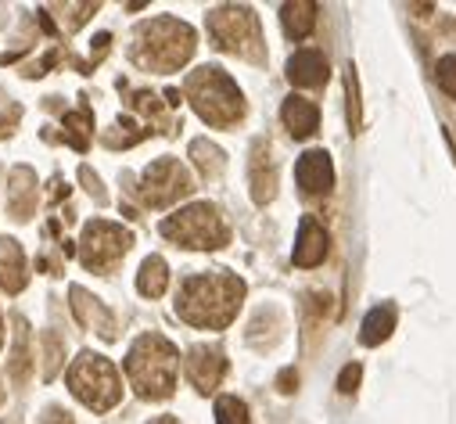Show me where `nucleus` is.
Returning <instances> with one entry per match:
<instances>
[{"label": "nucleus", "mask_w": 456, "mask_h": 424, "mask_svg": "<svg viewBox=\"0 0 456 424\" xmlns=\"http://www.w3.org/2000/svg\"><path fill=\"white\" fill-rule=\"evenodd\" d=\"M0 403H4V385H0Z\"/></svg>", "instance_id": "473e14b6"}, {"label": "nucleus", "mask_w": 456, "mask_h": 424, "mask_svg": "<svg viewBox=\"0 0 456 424\" xmlns=\"http://www.w3.org/2000/svg\"><path fill=\"white\" fill-rule=\"evenodd\" d=\"M277 388H281L284 395H291V392L298 388V371H291V367H288V371H281V378H277Z\"/></svg>", "instance_id": "c85d7f7f"}, {"label": "nucleus", "mask_w": 456, "mask_h": 424, "mask_svg": "<svg viewBox=\"0 0 456 424\" xmlns=\"http://www.w3.org/2000/svg\"><path fill=\"white\" fill-rule=\"evenodd\" d=\"M33 371V356H29V324L26 316H15V346H12V360H8V374L15 385H26Z\"/></svg>", "instance_id": "6ab92c4d"}, {"label": "nucleus", "mask_w": 456, "mask_h": 424, "mask_svg": "<svg viewBox=\"0 0 456 424\" xmlns=\"http://www.w3.org/2000/svg\"><path fill=\"white\" fill-rule=\"evenodd\" d=\"M44 349H47V356H44V381H54V374H58V367L65 360V346H61V338L54 331H44Z\"/></svg>", "instance_id": "b1692460"}, {"label": "nucleus", "mask_w": 456, "mask_h": 424, "mask_svg": "<svg viewBox=\"0 0 456 424\" xmlns=\"http://www.w3.org/2000/svg\"><path fill=\"white\" fill-rule=\"evenodd\" d=\"M281 22H284V33L291 40H302L316 26V4L313 0H288V4L281 8Z\"/></svg>", "instance_id": "a211bd4d"}, {"label": "nucleus", "mask_w": 456, "mask_h": 424, "mask_svg": "<svg viewBox=\"0 0 456 424\" xmlns=\"http://www.w3.org/2000/svg\"><path fill=\"white\" fill-rule=\"evenodd\" d=\"M216 424H248V406L238 395H219L216 399Z\"/></svg>", "instance_id": "4be33fe9"}, {"label": "nucleus", "mask_w": 456, "mask_h": 424, "mask_svg": "<svg viewBox=\"0 0 456 424\" xmlns=\"http://www.w3.org/2000/svg\"><path fill=\"white\" fill-rule=\"evenodd\" d=\"M90 130H94V119H90V112H69V116H65V137H69V144H72V148L86 151V141H83V134H90Z\"/></svg>", "instance_id": "5701e85b"}, {"label": "nucleus", "mask_w": 456, "mask_h": 424, "mask_svg": "<svg viewBox=\"0 0 456 424\" xmlns=\"http://www.w3.org/2000/svg\"><path fill=\"white\" fill-rule=\"evenodd\" d=\"M241 302H245V281L226 270H212V273H198L183 281L176 295V313L191 328L223 331L234 324Z\"/></svg>", "instance_id": "f257e3e1"}, {"label": "nucleus", "mask_w": 456, "mask_h": 424, "mask_svg": "<svg viewBox=\"0 0 456 424\" xmlns=\"http://www.w3.org/2000/svg\"><path fill=\"white\" fill-rule=\"evenodd\" d=\"M208 37L216 40L219 51H231L248 61H263L259 19L245 4H223V8L208 12Z\"/></svg>", "instance_id": "0eeeda50"}, {"label": "nucleus", "mask_w": 456, "mask_h": 424, "mask_svg": "<svg viewBox=\"0 0 456 424\" xmlns=\"http://www.w3.org/2000/svg\"><path fill=\"white\" fill-rule=\"evenodd\" d=\"M69 295H72V313H76V321H79L83 328H97L108 342L116 338V321H111V313H108L101 302H94L83 288H72Z\"/></svg>", "instance_id": "2eb2a0df"}, {"label": "nucleus", "mask_w": 456, "mask_h": 424, "mask_svg": "<svg viewBox=\"0 0 456 424\" xmlns=\"http://www.w3.org/2000/svg\"><path fill=\"white\" fill-rule=\"evenodd\" d=\"M151 424H180L176 417H159V420H151Z\"/></svg>", "instance_id": "7c9ffc66"}, {"label": "nucleus", "mask_w": 456, "mask_h": 424, "mask_svg": "<svg viewBox=\"0 0 456 424\" xmlns=\"http://www.w3.org/2000/svg\"><path fill=\"white\" fill-rule=\"evenodd\" d=\"M281 119H284L288 134L302 141V137H313V134H316V126H320V109H316L313 101H305V97H288L284 109H281Z\"/></svg>", "instance_id": "dca6fc26"}, {"label": "nucleus", "mask_w": 456, "mask_h": 424, "mask_svg": "<svg viewBox=\"0 0 456 424\" xmlns=\"http://www.w3.org/2000/svg\"><path fill=\"white\" fill-rule=\"evenodd\" d=\"M159 231L169 241H176L183 249H198V252H216L231 241V227H226V220L219 216V208L208 201H198V205L173 212V216L162 220Z\"/></svg>", "instance_id": "39448f33"}, {"label": "nucleus", "mask_w": 456, "mask_h": 424, "mask_svg": "<svg viewBox=\"0 0 456 424\" xmlns=\"http://www.w3.org/2000/svg\"><path fill=\"white\" fill-rule=\"evenodd\" d=\"M277 194V166L270 159V144H256V155H252V198L256 205H266L273 201Z\"/></svg>", "instance_id": "f3484780"}, {"label": "nucleus", "mask_w": 456, "mask_h": 424, "mask_svg": "<svg viewBox=\"0 0 456 424\" xmlns=\"http://www.w3.org/2000/svg\"><path fill=\"white\" fill-rule=\"evenodd\" d=\"M291 259H295V266H302V270H313V266H320V263L327 259V231H323L313 216H305V220L298 224V238H295Z\"/></svg>", "instance_id": "f8f14e48"}, {"label": "nucleus", "mask_w": 456, "mask_h": 424, "mask_svg": "<svg viewBox=\"0 0 456 424\" xmlns=\"http://www.w3.org/2000/svg\"><path fill=\"white\" fill-rule=\"evenodd\" d=\"M395 331V309L392 306H378L363 316V328H360V342L363 346H381L388 342Z\"/></svg>", "instance_id": "aec40b11"}, {"label": "nucleus", "mask_w": 456, "mask_h": 424, "mask_svg": "<svg viewBox=\"0 0 456 424\" xmlns=\"http://www.w3.org/2000/svg\"><path fill=\"white\" fill-rule=\"evenodd\" d=\"M327 76H330V69H327V58L320 51H295L288 58V79L295 86L313 90V86H323Z\"/></svg>", "instance_id": "4468645a"}, {"label": "nucleus", "mask_w": 456, "mask_h": 424, "mask_svg": "<svg viewBox=\"0 0 456 424\" xmlns=\"http://www.w3.org/2000/svg\"><path fill=\"white\" fill-rule=\"evenodd\" d=\"M134 249V234L123 231L119 224H108V220H94L83 227L79 238V259L86 270H108L116 266L126 252Z\"/></svg>", "instance_id": "6e6552de"}, {"label": "nucleus", "mask_w": 456, "mask_h": 424, "mask_svg": "<svg viewBox=\"0 0 456 424\" xmlns=\"http://www.w3.org/2000/svg\"><path fill=\"white\" fill-rule=\"evenodd\" d=\"M360 378H363V367H360V363H349L346 371L338 374V392H346V395L356 392V388H360Z\"/></svg>", "instance_id": "cd10ccee"}, {"label": "nucleus", "mask_w": 456, "mask_h": 424, "mask_svg": "<svg viewBox=\"0 0 456 424\" xmlns=\"http://www.w3.org/2000/svg\"><path fill=\"white\" fill-rule=\"evenodd\" d=\"M295 176L305 194H327L334 187V162L327 151H305L295 166Z\"/></svg>", "instance_id": "9b49d317"}, {"label": "nucleus", "mask_w": 456, "mask_h": 424, "mask_svg": "<svg viewBox=\"0 0 456 424\" xmlns=\"http://www.w3.org/2000/svg\"><path fill=\"white\" fill-rule=\"evenodd\" d=\"M26 284H29V266L22 245L15 238H0V288L8 295H19Z\"/></svg>", "instance_id": "ddd939ff"}, {"label": "nucleus", "mask_w": 456, "mask_h": 424, "mask_svg": "<svg viewBox=\"0 0 456 424\" xmlns=\"http://www.w3.org/2000/svg\"><path fill=\"white\" fill-rule=\"evenodd\" d=\"M166 288H169V266H166V259L162 256H148L141 263V270H137V291L144 298H159V295H166Z\"/></svg>", "instance_id": "412c9836"}, {"label": "nucleus", "mask_w": 456, "mask_h": 424, "mask_svg": "<svg viewBox=\"0 0 456 424\" xmlns=\"http://www.w3.org/2000/svg\"><path fill=\"white\" fill-rule=\"evenodd\" d=\"M183 367H187L191 385H194L201 395H208V392L219 388V381H223V374H226V356H223L219 349L198 346V349H191V356H187Z\"/></svg>", "instance_id": "9d476101"}, {"label": "nucleus", "mask_w": 456, "mask_h": 424, "mask_svg": "<svg viewBox=\"0 0 456 424\" xmlns=\"http://www.w3.org/2000/svg\"><path fill=\"white\" fill-rule=\"evenodd\" d=\"M435 79H438L442 94L456 101V54H445V58H438V65H435Z\"/></svg>", "instance_id": "393cba45"}, {"label": "nucleus", "mask_w": 456, "mask_h": 424, "mask_svg": "<svg viewBox=\"0 0 456 424\" xmlns=\"http://www.w3.org/2000/svg\"><path fill=\"white\" fill-rule=\"evenodd\" d=\"M191 155L198 159V166H201L205 173H208V169H212V173L223 169V155H219V148L208 144V141H194V144H191Z\"/></svg>", "instance_id": "a878e982"}, {"label": "nucleus", "mask_w": 456, "mask_h": 424, "mask_svg": "<svg viewBox=\"0 0 456 424\" xmlns=\"http://www.w3.org/2000/svg\"><path fill=\"white\" fill-rule=\"evenodd\" d=\"M346 86H349V123H353V130H360V86H356V72L349 69L346 72Z\"/></svg>", "instance_id": "bb28decb"}, {"label": "nucleus", "mask_w": 456, "mask_h": 424, "mask_svg": "<svg viewBox=\"0 0 456 424\" xmlns=\"http://www.w3.org/2000/svg\"><path fill=\"white\" fill-rule=\"evenodd\" d=\"M191 191H194L191 173H187L176 159H159V162H151V166L144 169L141 183H137V194H141V201H144L148 208H169V205H176L180 198H187Z\"/></svg>", "instance_id": "1a4fd4ad"}, {"label": "nucleus", "mask_w": 456, "mask_h": 424, "mask_svg": "<svg viewBox=\"0 0 456 424\" xmlns=\"http://www.w3.org/2000/svg\"><path fill=\"white\" fill-rule=\"evenodd\" d=\"M187 97L194 104V112L208 123V126H234L238 119H245V97L238 90V83L226 76L223 69H198L187 79Z\"/></svg>", "instance_id": "7ed1b4c3"}, {"label": "nucleus", "mask_w": 456, "mask_h": 424, "mask_svg": "<svg viewBox=\"0 0 456 424\" xmlns=\"http://www.w3.org/2000/svg\"><path fill=\"white\" fill-rule=\"evenodd\" d=\"M176 371H180V353L169 338L162 335H141L130 346L126 356V378L137 388L141 399H169L176 388Z\"/></svg>", "instance_id": "f03ea898"}, {"label": "nucleus", "mask_w": 456, "mask_h": 424, "mask_svg": "<svg viewBox=\"0 0 456 424\" xmlns=\"http://www.w3.org/2000/svg\"><path fill=\"white\" fill-rule=\"evenodd\" d=\"M40 424H72V417L65 410H58V406H47L44 417H40Z\"/></svg>", "instance_id": "c756f323"}, {"label": "nucleus", "mask_w": 456, "mask_h": 424, "mask_svg": "<svg viewBox=\"0 0 456 424\" xmlns=\"http://www.w3.org/2000/svg\"><path fill=\"white\" fill-rule=\"evenodd\" d=\"M65 381H69V392L83 406H90L94 413H104V410H111V406L123 399L119 371L111 367V360H104L97 353H79L76 363L69 367Z\"/></svg>", "instance_id": "423d86ee"}, {"label": "nucleus", "mask_w": 456, "mask_h": 424, "mask_svg": "<svg viewBox=\"0 0 456 424\" xmlns=\"http://www.w3.org/2000/svg\"><path fill=\"white\" fill-rule=\"evenodd\" d=\"M0 346H4V321H0Z\"/></svg>", "instance_id": "2f4dec72"}, {"label": "nucleus", "mask_w": 456, "mask_h": 424, "mask_svg": "<svg viewBox=\"0 0 456 424\" xmlns=\"http://www.w3.org/2000/svg\"><path fill=\"white\" fill-rule=\"evenodd\" d=\"M194 54V29L180 19H155L137 29L134 61L148 72H176Z\"/></svg>", "instance_id": "20e7f679"}]
</instances>
